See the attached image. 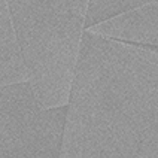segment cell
<instances>
[{
  "instance_id": "4",
  "label": "cell",
  "mask_w": 158,
  "mask_h": 158,
  "mask_svg": "<svg viewBox=\"0 0 158 158\" xmlns=\"http://www.w3.org/2000/svg\"><path fill=\"white\" fill-rule=\"evenodd\" d=\"M94 30H96L98 35H106V36H112V26H110V21L107 19L105 23H100V24H97L94 27Z\"/></svg>"
},
{
  "instance_id": "2",
  "label": "cell",
  "mask_w": 158,
  "mask_h": 158,
  "mask_svg": "<svg viewBox=\"0 0 158 158\" xmlns=\"http://www.w3.org/2000/svg\"><path fill=\"white\" fill-rule=\"evenodd\" d=\"M21 54H23V57H24L26 66L31 69V67L35 66V63H36V60H37V55H39V54L36 52V51L33 49V48H31V46H27V48H24Z\"/></svg>"
},
{
  "instance_id": "7",
  "label": "cell",
  "mask_w": 158,
  "mask_h": 158,
  "mask_svg": "<svg viewBox=\"0 0 158 158\" xmlns=\"http://www.w3.org/2000/svg\"><path fill=\"white\" fill-rule=\"evenodd\" d=\"M119 3H121V10L124 14L127 10H131V0H124V2H119Z\"/></svg>"
},
{
  "instance_id": "6",
  "label": "cell",
  "mask_w": 158,
  "mask_h": 158,
  "mask_svg": "<svg viewBox=\"0 0 158 158\" xmlns=\"http://www.w3.org/2000/svg\"><path fill=\"white\" fill-rule=\"evenodd\" d=\"M8 48H9V52L12 54V55H17V54H21L23 52V49H21V45L19 42H12V44H8Z\"/></svg>"
},
{
  "instance_id": "1",
  "label": "cell",
  "mask_w": 158,
  "mask_h": 158,
  "mask_svg": "<svg viewBox=\"0 0 158 158\" xmlns=\"http://www.w3.org/2000/svg\"><path fill=\"white\" fill-rule=\"evenodd\" d=\"M109 46H110V42L105 39L103 36L100 35H96V33H93V37H91V48H96L98 51H107L109 49Z\"/></svg>"
},
{
  "instance_id": "5",
  "label": "cell",
  "mask_w": 158,
  "mask_h": 158,
  "mask_svg": "<svg viewBox=\"0 0 158 158\" xmlns=\"http://www.w3.org/2000/svg\"><path fill=\"white\" fill-rule=\"evenodd\" d=\"M9 61L12 63V66H14L15 69H19V67L26 66V61H24V57H23V54H17V55H10Z\"/></svg>"
},
{
  "instance_id": "3",
  "label": "cell",
  "mask_w": 158,
  "mask_h": 158,
  "mask_svg": "<svg viewBox=\"0 0 158 158\" xmlns=\"http://www.w3.org/2000/svg\"><path fill=\"white\" fill-rule=\"evenodd\" d=\"M87 9H88V2L85 0H75L73 2V8H72V14L76 17H84L87 15Z\"/></svg>"
},
{
  "instance_id": "8",
  "label": "cell",
  "mask_w": 158,
  "mask_h": 158,
  "mask_svg": "<svg viewBox=\"0 0 158 158\" xmlns=\"http://www.w3.org/2000/svg\"><path fill=\"white\" fill-rule=\"evenodd\" d=\"M93 152H94V149H84L82 151V158H91Z\"/></svg>"
}]
</instances>
